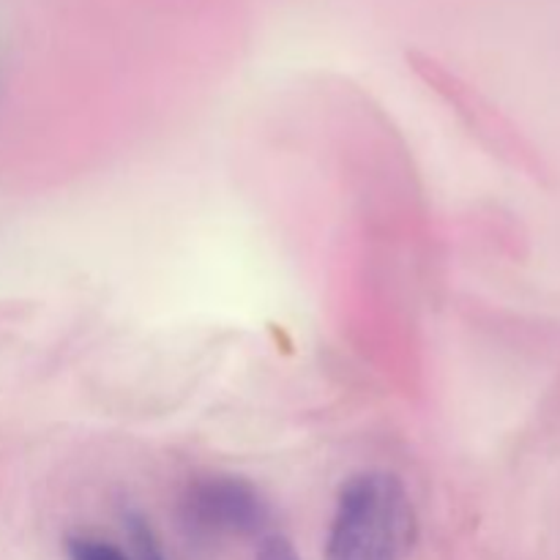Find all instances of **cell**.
Returning <instances> with one entry per match:
<instances>
[{"instance_id": "obj_1", "label": "cell", "mask_w": 560, "mask_h": 560, "mask_svg": "<svg viewBox=\"0 0 560 560\" xmlns=\"http://www.w3.org/2000/svg\"><path fill=\"white\" fill-rule=\"evenodd\" d=\"M416 545L408 490L386 470H366L342 485L326 536V560H405Z\"/></svg>"}, {"instance_id": "obj_3", "label": "cell", "mask_w": 560, "mask_h": 560, "mask_svg": "<svg viewBox=\"0 0 560 560\" xmlns=\"http://www.w3.org/2000/svg\"><path fill=\"white\" fill-rule=\"evenodd\" d=\"M124 528L126 536H129L131 560H170L162 541H159L156 530H153L151 520H148L145 514H140L137 509H126Z\"/></svg>"}, {"instance_id": "obj_2", "label": "cell", "mask_w": 560, "mask_h": 560, "mask_svg": "<svg viewBox=\"0 0 560 560\" xmlns=\"http://www.w3.org/2000/svg\"><path fill=\"white\" fill-rule=\"evenodd\" d=\"M180 520L191 539L222 541L260 536L271 523L266 498L241 476H202L180 501Z\"/></svg>"}, {"instance_id": "obj_4", "label": "cell", "mask_w": 560, "mask_h": 560, "mask_svg": "<svg viewBox=\"0 0 560 560\" xmlns=\"http://www.w3.org/2000/svg\"><path fill=\"white\" fill-rule=\"evenodd\" d=\"M66 558L69 560H131L129 552L120 550L113 541L91 534H71L66 539Z\"/></svg>"}, {"instance_id": "obj_5", "label": "cell", "mask_w": 560, "mask_h": 560, "mask_svg": "<svg viewBox=\"0 0 560 560\" xmlns=\"http://www.w3.org/2000/svg\"><path fill=\"white\" fill-rule=\"evenodd\" d=\"M257 560H301V558L284 536L271 534V536H262L260 550H257Z\"/></svg>"}]
</instances>
